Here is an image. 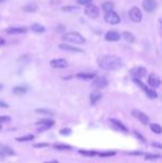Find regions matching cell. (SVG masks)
I'll return each instance as SVG.
<instances>
[{"label":"cell","instance_id":"15","mask_svg":"<svg viewBox=\"0 0 162 163\" xmlns=\"http://www.w3.org/2000/svg\"><path fill=\"white\" fill-rule=\"evenodd\" d=\"M109 121H110V123L112 124V125H113L117 130L122 131V132H128V129H127V127L122 123L121 121H119V120H117V119H110Z\"/></svg>","mask_w":162,"mask_h":163},{"label":"cell","instance_id":"39","mask_svg":"<svg viewBox=\"0 0 162 163\" xmlns=\"http://www.w3.org/2000/svg\"><path fill=\"white\" fill-rule=\"evenodd\" d=\"M0 108H8V104L4 101H0Z\"/></svg>","mask_w":162,"mask_h":163},{"label":"cell","instance_id":"24","mask_svg":"<svg viewBox=\"0 0 162 163\" xmlns=\"http://www.w3.org/2000/svg\"><path fill=\"white\" fill-rule=\"evenodd\" d=\"M27 88L22 87V86H19V87H15L12 89V92L15 94H25L27 92Z\"/></svg>","mask_w":162,"mask_h":163},{"label":"cell","instance_id":"40","mask_svg":"<svg viewBox=\"0 0 162 163\" xmlns=\"http://www.w3.org/2000/svg\"><path fill=\"white\" fill-rule=\"evenodd\" d=\"M152 145H153V146H157V148H159V149H162V144H159V143H154V142H153Z\"/></svg>","mask_w":162,"mask_h":163},{"label":"cell","instance_id":"4","mask_svg":"<svg viewBox=\"0 0 162 163\" xmlns=\"http://www.w3.org/2000/svg\"><path fill=\"white\" fill-rule=\"evenodd\" d=\"M133 81H134V82H136V83L138 84V86H139V87H140L141 89H142V90L144 91V92H146V94H147V95H148V97H149L150 99H155L157 97H158L157 92H155L154 90H151V89H149V88H148L147 86H146V84L143 83V82H141L140 79L133 78Z\"/></svg>","mask_w":162,"mask_h":163},{"label":"cell","instance_id":"3","mask_svg":"<svg viewBox=\"0 0 162 163\" xmlns=\"http://www.w3.org/2000/svg\"><path fill=\"white\" fill-rule=\"evenodd\" d=\"M120 17L118 16V14H116L113 10L109 11V12H104V21L110 25H118L120 22Z\"/></svg>","mask_w":162,"mask_h":163},{"label":"cell","instance_id":"31","mask_svg":"<svg viewBox=\"0 0 162 163\" xmlns=\"http://www.w3.org/2000/svg\"><path fill=\"white\" fill-rule=\"evenodd\" d=\"M98 155L101 158H107V156H114L116 152L114 151H106V152H98Z\"/></svg>","mask_w":162,"mask_h":163},{"label":"cell","instance_id":"32","mask_svg":"<svg viewBox=\"0 0 162 163\" xmlns=\"http://www.w3.org/2000/svg\"><path fill=\"white\" fill-rule=\"evenodd\" d=\"M93 0H77V2L81 6H88V5L92 4Z\"/></svg>","mask_w":162,"mask_h":163},{"label":"cell","instance_id":"34","mask_svg":"<svg viewBox=\"0 0 162 163\" xmlns=\"http://www.w3.org/2000/svg\"><path fill=\"white\" fill-rule=\"evenodd\" d=\"M60 134H62V135H69V134H71V129L64 128L62 130H60Z\"/></svg>","mask_w":162,"mask_h":163},{"label":"cell","instance_id":"20","mask_svg":"<svg viewBox=\"0 0 162 163\" xmlns=\"http://www.w3.org/2000/svg\"><path fill=\"white\" fill-rule=\"evenodd\" d=\"M122 37H123V39H124L125 41H128L129 44H132V42L136 41V38L133 36V33L129 32V31H123V32H122Z\"/></svg>","mask_w":162,"mask_h":163},{"label":"cell","instance_id":"29","mask_svg":"<svg viewBox=\"0 0 162 163\" xmlns=\"http://www.w3.org/2000/svg\"><path fill=\"white\" fill-rule=\"evenodd\" d=\"M36 112L42 113V114H47V116H53V114H55L53 111H51V110H49V109H42V108L37 109V110H36Z\"/></svg>","mask_w":162,"mask_h":163},{"label":"cell","instance_id":"37","mask_svg":"<svg viewBox=\"0 0 162 163\" xmlns=\"http://www.w3.org/2000/svg\"><path fill=\"white\" fill-rule=\"evenodd\" d=\"M49 143H37V144H34L33 146L34 148H44V146H48Z\"/></svg>","mask_w":162,"mask_h":163},{"label":"cell","instance_id":"25","mask_svg":"<svg viewBox=\"0 0 162 163\" xmlns=\"http://www.w3.org/2000/svg\"><path fill=\"white\" fill-rule=\"evenodd\" d=\"M31 29H32V31H34V32H38V33L44 32V30H46L44 26L39 25V23H34V25H32V26H31Z\"/></svg>","mask_w":162,"mask_h":163},{"label":"cell","instance_id":"11","mask_svg":"<svg viewBox=\"0 0 162 163\" xmlns=\"http://www.w3.org/2000/svg\"><path fill=\"white\" fill-rule=\"evenodd\" d=\"M50 65L52 68H57V69H63V68H67L69 63L67 60L64 59H53L50 61Z\"/></svg>","mask_w":162,"mask_h":163},{"label":"cell","instance_id":"28","mask_svg":"<svg viewBox=\"0 0 162 163\" xmlns=\"http://www.w3.org/2000/svg\"><path fill=\"white\" fill-rule=\"evenodd\" d=\"M34 137H33L32 134H28V135H25V137H20V138H17L16 140L18 142H26V141H31L33 140Z\"/></svg>","mask_w":162,"mask_h":163},{"label":"cell","instance_id":"21","mask_svg":"<svg viewBox=\"0 0 162 163\" xmlns=\"http://www.w3.org/2000/svg\"><path fill=\"white\" fill-rule=\"evenodd\" d=\"M0 151L4 153V155H15L16 154L12 149L9 148V146H6V145H0Z\"/></svg>","mask_w":162,"mask_h":163},{"label":"cell","instance_id":"10","mask_svg":"<svg viewBox=\"0 0 162 163\" xmlns=\"http://www.w3.org/2000/svg\"><path fill=\"white\" fill-rule=\"evenodd\" d=\"M132 116H136V119L140 121L141 123H143V124H148L149 123V116L146 114V113L143 112H141L140 110H136V109H134V110H132Z\"/></svg>","mask_w":162,"mask_h":163},{"label":"cell","instance_id":"7","mask_svg":"<svg viewBox=\"0 0 162 163\" xmlns=\"http://www.w3.org/2000/svg\"><path fill=\"white\" fill-rule=\"evenodd\" d=\"M53 124H55V122H53L52 120H50V119H42V120H39L37 123H36V125L38 127V130L41 132V131H46L47 129L51 128Z\"/></svg>","mask_w":162,"mask_h":163},{"label":"cell","instance_id":"22","mask_svg":"<svg viewBox=\"0 0 162 163\" xmlns=\"http://www.w3.org/2000/svg\"><path fill=\"white\" fill-rule=\"evenodd\" d=\"M101 8H102V10L104 11V12H109V11L113 10L114 5H113V2H111V1H106V2H103L102 4Z\"/></svg>","mask_w":162,"mask_h":163},{"label":"cell","instance_id":"6","mask_svg":"<svg viewBox=\"0 0 162 163\" xmlns=\"http://www.w3.org/2000/svg\"><path fill=\"white\" fill-rule=\"evenodd\" d=\"M129 18L132 20L133 22H141L142 20V14H141L140 9L138 7H132L129 10Z\"/></svg>","mask_w":162,"mask_h":163},{"label":"cell","instance_id":"33","mask_svg":"<svg viewBox=\"0 0 162 163\" xmlns=\"http://www.w3.org/2000/svg\"><path fill=\"white\" fill-rule=\"evenodd\" d=\"M74 10H78V8L74 7V6H67V7L62 8V11H64V12H69V11H74Z\"/></svg>","mask_w":162,"mask_h":163},{"label":"cell","instance_id":"36","mask_svg":"<svg viewBox=\"0 0 162 163\" xmlns=\"http://www.w3.org/2000/svg\"><path fill=\"white\" fill-rule=\"evenodd\" d=\"M159 155H152V154H147L146 155V160H157Z\"/></svg>","mask_w":162,"mask_h":163},{"label":"cell","instance_id":"16","mask_svg":"<svg viewBox=\"0 0 162 163\" xmlns=\"http://www.w3.org/2000/svg\"><path fill=\"white\" fill-rule=\"evenodd\" d=\"M120 35H119L117 31H113V30H111V31H108L106 33V37H104V39L107 40V41H118L120 40Z\"/></svg>","mask_w":162,"mask_h":163},{"label":"cell","instance_id":"46","mask_svg":"<svg viewBox=\"0 0 162 163\" xmlns=\"http://www.w3.org/2000/svg\"><path fill=\"white\" fill-rule=\"evenodd\" d=\"M4 1H6V0H0V4H1V2H4Z\"/></svg>","mask_w":162,"mask_h":163},{"label":"cell","instance_id":"23","mask_svg":"<svg viewBox=\"0 0 162 163\" xmlns=\"http://www.w3.org/2000/svg\"><path fill=\"white\" fill-rule=\"evenodd\" d=\"M23 10L27 12H36L38 10V6L36 4H28L23 7Z\"/></svg>","mask_w":162,"mask_h":163},{"label":"cell","instance_id":"35","mask_svg":"<svg viewBox=\"0 0 162 163\" xmlns=\"http://www.w3.org/2000/svg\"><path fill=\"white\" fill-rule=\"evenodd\" d=\"M8 121H10V116H0V123H4V122H8Z\"/></svg>","mask_w":162,"mask_h":163},{"label":"cell","instance_id":"18","mask_svg":"<svg viewBox=\"0 0 162 163\" xmlns=\"http://www.w3.org/2000/svg\"><path fill=\"white\" fill-rule=\"evenodd\" d=\"M101 93H100L99 91H93L91 92L90 94V102H91V104H96L97 102L100 101V99H101Z\"/></svg>","mask_w":162,"mask_h":163},{"label":"cell","instance_id":"8","mask_svg":"<svg viewBox=\"0 0 162 163\" xmlns=\"http://www.w3.org/2000/svg\"><path fill=\"white\" fill-rule=\"evenodd\" d=\"M108 80L104 77H96L92 81V87L97 89H103L108 86Z\"/></svg>","mask_w":162,"mask_h":163},{"label":"cell","instance_id":"26","mask_svg":"<svg viewBox=\"0 0 162 163\" xmlns=\"http://www.w3.org/2000/svg\"><path fill=\"white\" fill-rule=\"evenodd\" d=\"M53 148L57 149V150H71V146L68 144H63V143H56L53 145Z\"/></svg>","mask_w":162,"mask_h":163},{"label":"cell","instance_id":"38","mask_svg":"<svg viewBox=\"0 0 162 163\" xmlns=\"http://www.w3.org/2000/svg\"><path fill=\"white\" fill-rule=\"evenodd\" d=\"M134 134H136V137H138V138L140 139V140H141L142 142H146V139H144L143 137H142V135H141V134L139 133V132H136H136H134Z\"/></svg>","mask_w":162,"mask_h":163},{"label":"cell","instance_id":"2","mask_svg":"<svg viewBox=\"0 0 162 163\" xmlns=\"http://www.w3.org/2000/svg\"><path fill=\"white\" fill-rule=\"evenodd\" d=\"M62 40L66 41V42H69V44H82L86 42V39L81 36L80 33L78 32H68L64 33L62 37Z\"/></svg>","mask_w":162,"mask_h":163},{"label":"cell","instance_id":"41","mask_svg":"<svg viewBox=\"0 0 162 163\" xmlns=\"http://www.w3.org/2000/svg\"><path fill=\"white\" fill-rule=\"evenodd\" d=\"M4 44V39H2V38H0V47H1V46H2V44Z\"/></svg>","mask_w":162,"mask_h":163},{"label":"cell","instance_id":"1","mask_svg":"<svg viewBox=\"0 0 162 163\" xmlns=\"http://www.w3.org/2000/svg\"><path fill=\"white\" fill-rule=\"evenodd\" d=\"M98 65L101 69L103 70H118L120 69L123 63L122 60L117 56H112V54H108V56H102L98 59Z\"/></svg>","mask_w":162,"mask_h":163},{"label":"cell","instance_id":"43","mask_svg":"<svg viewBox=\"0 0 162 163\" xmlns=\"http://www.w3.org/2000/svg\"><path fill=\"white\" fill-rule=\"evenodd\" d=\"M4 153H2V152H1V151H0V158H1V159H2V158H4Z\"/></svg>","mask_w":162,"mask_h":163},{"label":"cell","instance_id":"30","mask_svg":"<svg viewBox=\"0 0 162 163\" xmlns=\"http://www.w3.org/2000/svg\"><path fill=\"white\" fill-rule=\"evenodd\" d=\"M79 153H81V154H83V155L86 156H96L98 155V152H96V151H85V150H80L79 151Z\"/></svg>","mask_w":162,"mask_h":163},{"label":"cell","instance_id":"5","mask_svg":"<svg viewBox=\"0 0 162 163\" xmlns=\"http://www.w3.org/2000/svg\"><path fill=\"white\" fill-rule=\"evenodd\" d=\"M85 15L88 16L89 18H91V19L97 18V17L99 16V8L97 7L96 5H92V4L88 5L85 9Z\"/></svg>","mask_w":162,"mask_h":163},{"label":"cell","instance_id":"44","mask_svg":"<svg viewBox=\"0 0 162 163\" xmlns=\"http://www.w3.org/2000/svg\"><path fill=\"white\" fill-rule=\"evenodd\" d=\"M2 89H4V86H2V84H0V91L2 90Z\"/></svg>","mask_w":162,"mask_h":163},{"label":"cell","instance_id":"17","mask_svg":"<svg viewBox=\"0 0 162 163\" xmlns=\"http://www.w3.org/2000/svg\"><path fill=\"white\" fill-rule=\"evenodd\" d=\"M27 28L25 27H11V28H8L6 31L10 35H16V33H25L27 32Z\"/></svg>","mask_w":162,"mask_h":163},{"label":"cell","instance_id":"45","mask_svg":"<svg viewBox=\"0 0 162 163\" xmlns=\"http://www.w3.org/2000/svg\"><path fill=\"white\" fill-rule=\"evenodd\" d=\"M160 23H161V31H162V19L160 20Z\"/></svg>","mask_w":162,"mask_h":163},{"label":"cell","instance_id":"27","mask_svg":"<svg viewBox=\"0 0 162 163\" xmlns=\"http://www.w3.org/2000/svg\"><path fill=\"white\" fill-rule=\"evenodd\" d=\"M150 128H151L152 132H154V133H157V134L162 133V128H161V125H159V124L152 123L151 125H150Z\"/></svg>","mask_w":162,"mask_h":163},{"label":"cell","instance_id":"9","mask_svg":"<svg viewBox=\"0 0 162 163\" xmlns=\"http://www.w3.org/2000/svg\"><path fill=\"white\" fill-rule=\"evenodd\" d=\"M131 76L136 79H141V78L147 76V69L143 67H136L131 70Z\"/></svg>","mask_w":162,"mask_h":163},{"label":"cell","instance_id":"14","mask_svg":"<svg viewBox=\"0 0 162 163\" xmlns=\"http://www.w3.org/2000/svg\"><path fill=\"white\" fill-rule=\"evenodd\" d=\"M59 49L61 50H64V51H70V52H80L82 53L83 50L80 49V48H77V47H74V46H70V44H59Z\"/></svg>","mask_w":162,"mask_h":163},{"label":"cell","instance_id":"42","mask_svg":"<svg viewBox=\"0 0 162 163\" xmlns=\"http://www.w3.org/2000/svg\"><path fill=\"white\" fill-rule=\"evenodd\" d=\"M44 163H59V162L56 161V160H53V161H49V162H44Z\"/></svg>","mask_w":162,"mask_h":163},{"label":"cell","instance_id":"12","mask_svg":"<svg viewBox=\"0 0 162 163\" xmlns=\"http://www.w3.org/2000/svg\"><path fill=\"white\" fill-rule=\"evenodd\" d=\"M148 83L150 84L152 88H158L160 87V84H161V80H160V78H159L157 74L151 73V74L149 76V78H148Z\"/></svg>","mask_w":162,"mask_h":163},{"label":"cell","instance_id":"47","mask_svg":"<svg viewBox=\"0 0 162 163\" xmlns=\"http://www.w3.org/2000/svg\"><path fill=\"white\" fill-rule=\"evenodd\" d=\"M0 130H1V125H0Z\"/></svg>","mask_w":162,"mask_h":163},{"label":"cell","instance_id":"19","mask_svg":"<svg viewBox=\"0 0 162 163\" xmlns=\"http://www.w3.org/2000/svg\"><path fill=\"white\" fill-rule=\"evenodd\" d=\"M77 77L79 79H82V80H91V79H94L97 76H96V73L81 72V73H78Z\"/></svg>","mask_w":162,"mask_h":163},{"label":"cell","instance_id":"13","mask_svg":"<svg viewBox=\"0 0 162 163\" xmlns=\"http://www.w3.org/2000/svg\"><path fill=\"white\" fill-rule=\"evenodd\" d=\"M143 9L148 12H152V11L155 10V8H157V2H155V0H144L143 4Z\"/></svg>","mask_w":162,"mask_h":163}]
</instances>
